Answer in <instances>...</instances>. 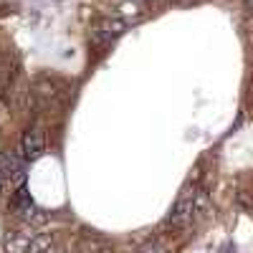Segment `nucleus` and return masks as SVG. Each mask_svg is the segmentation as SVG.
I'll return each instance as SVG.
<instances>
[{
    "instance_id": "7ed1b4c3",
    "label": "nucleus",
    "mask_w": 253,
    "mask_h": 253,
    "mask_svg": "<svg viewBox=\"0 0 253 253\" xmlns=\"http://www.w3.org/2000/svg\"><path fill=\"white\" fill-rule=\"evenodd\" d=\"M124 31H126L124 20H101V23H96L91 28V41L96 46H107V43H112L117 36H122Z\"/></svg>"
},
{
    "instance_id": "9d476101",
    "label": "nucleus",
    "mask_w": 253,
    "mask_h": 253,
    "mask_svg": "<svg viewBox=\"0 0 253 253\" xmlns=\"http://www.w3.org/2000/svg\"><path fill=\"white\" fill-rule=\"evenodd\" d=\"M208 210H210V200L205 193H200V190H195V220L208 215Z\"/></svg>"
},
{
    "instance_id": "f8f14e48",
    "label": "nucleus",
    "mask_w": 253,
    "mask_h": 253,
    "mask_svg": "<svg viewBox=\"0 0 253 253\" xmlns=\"http://www.w3.org/2000/svg\"><path fill=\"white\" fill-rule=\"evenodd\" d=\"M3 182H5V177H3V172H0V190H3Z\"/></svg>"
},
{
    "instance_id": "20e7f679",
    "label": "nucleus",
    "mask_w": 253,
    "mask_h": 253,
    "mask_svg": "<svg viewBox=\"0 0 253 253\" xmlns=\"http://www.w3.org/2000/svg\"><path fill=\"white\" fill-rule=\"evenodd\" d=\"M18 152L23 155L28 162L38 160L41 155L46 152V137H43V132H41V129H28L23 134V139H20V150Z\"/></svg>"
},
{
    "instance_id": "f03ea898",
    "label": "nucleus",
    "mask_w": 253,
    "mask_h": 253,
    "mask_svg": "<svg viewBox=\"0 0 253 253\" xmlns=\"http://www.w3.org/2000/svg\"><path fill=\"white\" fill-rule=\"evenodd\" d=\"M193 220H195V187H187L170 210V223L175 228H180V225H187Z\"/></svg>"
},
{
    "instance_id": "9b49d317",
    "label": "nucleus",
    "mask_w": 253,
    "mask_h": 253,
    "mask_svg": "<svg viewBox=\"0 0 253 253\" xmlns=\"http://www.w3.org/2000/svg\"><path fill=\"white\" fill-rule=\"evenodd\" d=\"M43 253H63V251H61V248H56V246H51V248H48V251H43Z\"/></svg>"
},
{
    "instance_id": "6e6552de",
    "label": "nucleus",
    "mask_w": 253,
    "mask_h": 253,
    "mask_svg": "<svg viewBox=\"0 0 253 253\" xmlns=\"http://www.w3.org/2000/svg\"><path fill=\"white\" fill-rule=\"evenodd\" d=\"M137 253H170V248H167V243L162 241V238H147L139 248H137Z\"/></svg>"
},
{
    "instance_id": "423d86ee",
    "label": "nucleus",
    "mask_w": 253,
    "mask_h": 253,
    "mask_svg": "<svg viewBox=\"0 0 253 253\" xmlns=\"http://www.w3.org/2000/svg\"><path fill=\"white\" fill-rule=\"evenodd\" d=\"M51 246H53V238H51L48 233H41V236H33V238L28 241L26 253H43V251H48Z\"/></svg>"
},
{
    "instance_id": "0eeeda50",
    "label": "nucleus",
    "mask_w": 253,
    "mask_h": 253,
    "mask_svg": "<svg viewBox=\"0 0 253 253\" xmlns=\"http://www.w3.org/2000/svg\"><path fill=\"white\" fill-rule=\"evenodd\" d=\"M79 253H112V246L104 241V238H91V241H84Z\"/></svg>"
},
{
    "instance_id": "39448f33",
    "label": "nucleus",
    "mask_w": 253,
    "mask_h": 253,
    "mask_svg": "<svg viewBox=\"0 0 253 253\" xmlns=\"http://www.w3.org/2000/svg\"><path fill=\"white\" fill-rule=\"evenodd\" d=\"M13 213H18V215H23V218H31V213H33V200H31V195L26 193L23 187H18L15 190V195H13Z\"/></svg>"
},
{
    "instance_id": "1a4fd4ad",
    "label": "nucleus",
    "mask_w": 253,
    "mask_h": 253,
    "mask_svg": "<svg viewBox=\"0 0 253 253\" xmlns=\"http://www.w3.org/2000/svg\"><path fill=\"white\" fill-rule=\"evenodd\" d=\"M28 248V238H23L20 233H13L5 243V253H26Z\"/></svg>"
},
{
    "instance_id": "f257e3e1",
    "label": "nucleus",
    "mask_w": 253,
    "mask_h": 253,
    "mask_svg": "<svg viewBox=\"0 0 253 253\" xmlns=\"http://www.w3.org/2000/svg\"><path fill=\"white\" fill-rule=\"evenodd\" d=\"M26 165H28V160L20 152H3L0 155V172H3V177L15 187H20L26 180V172H28Z\"/></svg>"
}]
</instances>
